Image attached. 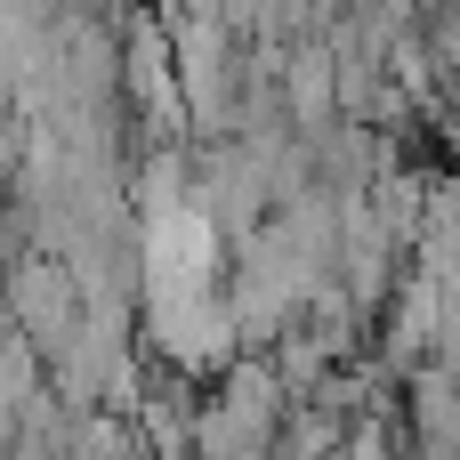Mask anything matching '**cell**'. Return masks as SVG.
Wrapping results in <instances>:
<instances>
[{"mask_svg": "<svg viewBox=\"0 0 460 460\" xmlns=\"http://www.w3.org/2000/svg\"><path fill=\"white\" fill-rule=\"evenodd\" d=\"M332 460H404V445H396V412H364V420L340 437Z\"/></svg>", "mask_w": 460, "mask_h": 460, "instance_id": "6da1fadb", "label": "cell"}]
</instances>
